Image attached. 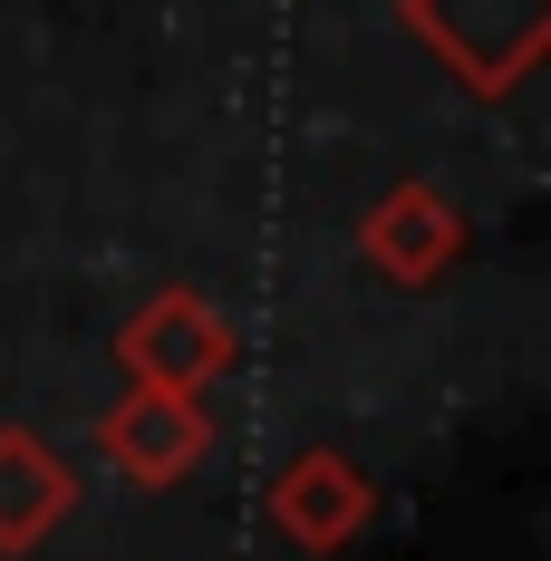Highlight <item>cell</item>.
<instances>
[{
    "label": "cell",
    "instance_id": "obj_1",
    "mask_svg": "<svg viewBox=\"0 0 551 561\" xmlns=\"http://www.w3.org/2000/svg\"><path fill=\"white\" fill-rule=\"evenodd\" d=\"M397 30L436 58L464 98L503 107L551 58V0H397Z\"/></svg>",
    "mask_w": 551,
    "mask_h": 561
},
{
    "label": "cell",
    "instance_id": "obj_2",
    "mask_svg": "<svg viewBox=\"0 0 551 561\" xmlns=\"http://www.w3.org/2000/svg\"><path fill=\"white\" fill-rule=\"evenodd\" d=\"M97 446H107V465L126 484L165 494V484H194V474H204V455H214V407H204V388L126 378V397L97 416Z\"/></svg>",
    "mask_w": 551,
    "mask_h": 561
},
{
    "label": "cell",
    "instance_id": "obj_3",
    "mask_svg": "<svg viewBox=\"0 0 551 561\" xmlns=\"http://www.w3.org/2000/svg\"><path fill=\"white\" fill-rule=\"evenodd\" d=\"M262 513H272V533L290 542V552L330 561V552H348V542L378 523V484H368V465H358V455H338V446H300V455L272 474Z\"/></svg>",
    "mask_w": 551,
    "mask_h": 561
},
{
    "label": "cell",
    "instance_id": "obj_4",
    "mask_svg": "<svg viewBox=\"0 0 551 561\" xmlns=\"http://www.w3.org/2000/svg\"><path fill=\"white\" fill-rule=\"evenodd\" d=\"M464 214L445 204V184L426 174H406V184H387L378 204L358 214V262L387 280V290H436L455 262H464Z\"/></svg>",
    "mask_w": 551,
    "mask_h": 561
},
{
    "label": "cell",
    "instance_id": "obj_5",
    "mask_svg": "<svg viewBox=\"0 0 551 561\" xmlns=\"http://www.w3.org/2000/svg\"><path fill=\"white\" fill-rule=\"evenodd\" d=\"M232 358H242V330L222 320L204 290H156L116 330V368L126 378H165V388H214Z\"/></svg>",
    "mask_w": 551,
    "mask_h": 561
},
{
    "label": "cell",
    "instance_id": "obj_6",
    "mask_svg": "<svg viewBox=\"0 0 551 561\" xmlns=\"http://www.w3.org/2000/svg\"><path fill=\"white\" fill-rule=\"evenodd\" d=\"M78 513V474L30 426H0V561L49 552V533Z\"/></svg>",
    "mask_w": 551,
    "mask_h": 561
}]
</instances>
